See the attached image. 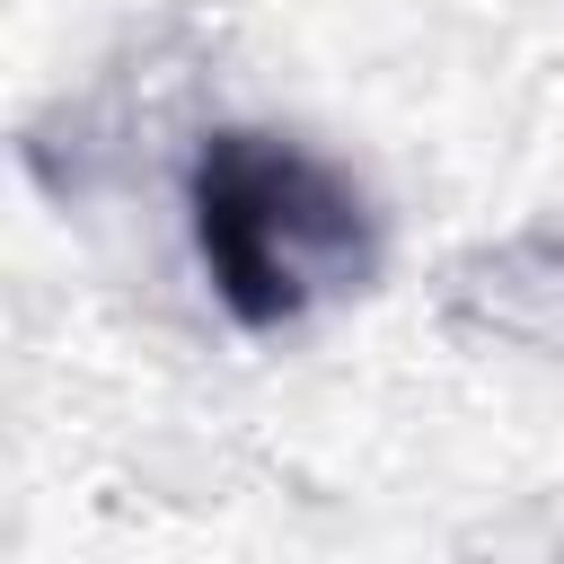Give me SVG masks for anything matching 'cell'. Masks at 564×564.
<instances>
[{
  "mask_svg": "<svg viewBox=\"0 0 564 564\" xmlns=\"http://www.w3.org/2000/svg\"><path fill=\"white\" fill-rule=\"evenodd\" d=\"M185 220H194L212 300L247 335H282V326L370 291V273H379L370 194L291 132H256V123L203 132V150L185 167Z\"/></svg>",
  "mask_w": 564,
  "mask_h": 564,
  "instance_id": "6da1fadb",
  "label": "cell"
},
{
  "mask_svg": "<svg viewBox=\"0 0 564 564\" xmlns=\"http://www.w3.org/2000/svg\"><path fill=\"white\" fill-rule=\"evenodd\" d=\"M449 326L520 352H564V229H511L449 264Z\"/></svg>",
  "mask_w": 564,
  "mask_h": 564,
  "instance_id": "7a4b0ae2",
  "label": "cell"
}]
</instances>
